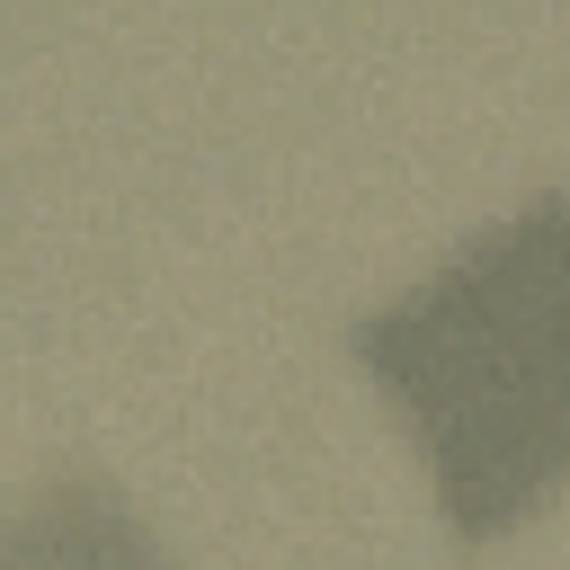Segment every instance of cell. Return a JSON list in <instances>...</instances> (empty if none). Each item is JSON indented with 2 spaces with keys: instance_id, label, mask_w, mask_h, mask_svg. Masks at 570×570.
Masks as SVG:
<instances>
[{
  "instance_id": "cell-2",
  "label": "cell",
  "mask_w": 570,
  "mask_h": 570,
  "mask_svg": "<svg viewBox=\"0 0 570 570\" xmlns=\"http://www.w3.org/2000/svg\"><path fill=\"white\" fill-rule=\"evenodd\" d=\"M0 570H169V552L107 472H53L0 517Z\"/></svg>"
},
{
  "instance_id": "cell-1",
  "label": "cell",
  "mask_w": 570,
  "mask_h": 570,
  "mask_svg": "<svg viewBox=\"0 0 570 570\" xmlns=\"http://www.w3.org/2000/svg\"><path fill=\"white\" fill-rule=\"evenodd\" d=\"M561 196L472 232L436 276L347 321V356L410 419L454 543H490L561 481Z\"/></svg>"
}]
</instances>
